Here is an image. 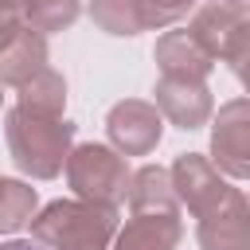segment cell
I'll use <instances>...</instances> for the list:
<instances>
[{
	"instance_id": "cell-13",
	"label": "cell",
	"mask_w": 250,
	"mask_h": 250,
	"mask_svg": "<svg viewBox=\"0 0 250 250\" xmlns=\"http://www.w3.org/2000/svg\"><path fill=\"white\" fill-rule=\"evenodd\" d=\"M39 70H47V35L23 27L8 51H0V78L4 86H27Z\"/></svg>"
},
{
	"instance_id": "cell-8",
	"label": "cell",
	"mask_w": 250,
	"mask_h": 250,
	"mask_svg": "<svg viewBox=\"0 0 250 250\" xmlns=\"http://www.w3.org/2000/svg\"><path fill=\"white\" fill-rule=\"evenodd\" d=\"M199 250H250V195L230 188L219 207H211L195 227Z\"/></svg>"
},
{
	"instance_id": "cell-14",
	"label": "cell",
	"mask_w": 250,
	"mask_h": 250,
	"mask_svg": "<svg viewBox=\"0 0 250 250\" xmlns=\"http://www.w3.org/2000/svg\"><path fill=\"white\" fill-rule=\"evenodd\" d=\"M35 203H39V195H35L31 184L0 176V234H16V230L31 227Z\"/></svg>"
},
{
	"instance_id": "cell-9",
	"label": "cell",
	"mask_w": 250,
	"mask_h": 250,
	"mask_svg": "<svg viewBox=\"0 0 250 250\" xmlns=\"http://www.w3.org/2000/svg\"><path fill=\"white\" fill-rule=\"evenodd\" d=\"M152 59L160 66V74L168 78H188V82H207V74L215 70V59L199 47V39L188 27L164 31L152 47Z\"/></svg>"
},
{
	"instance_id": "cell-18",
	"label": "cell",
	"mask_w": 250,
	"mask_h": 250,
	"mask_svg": "<svg viewBox=\"0 0 250 250\" xmlns=\"http://www.w3.org/2000/svg\"><path fill=\"white\" fill-rule=\"evenodd\" d=\"M137 4L145 8L148 27H172V23H180V20L191 12L195 0H137Z\"/></svg>"
},
{
	"instance_id": "cell-7",
	"label": "cell",
	"mask_w": 250,
	"mask_h": 250,
	"mask_svg": "<svg viewBox=\"0 0 250 250\" xmlns=\"http://www.w3.org/2000/svg\"><path fill=\"white\" fill-rule=\"evenodd\" d=\"M152 102L156 109L164 113V121H172L176 129L191 133V129H203L211 117H215V98L207 90V82H188V78H168L160 74L156 90H152Z\"/></svg>"
},
{
	"instance_id": "cell-22",
	"label": "cell",
	"mask_w": 250,
	"mask_h": 250,
	"mask_svg": "<svg viewBox=\"0 0 250 250\" xmlns=\"http://www.w3.org/2000/svg\"><path fill=\"white\" fill-rule=\"evenodd\" d=\"M223 4H230V8H238L242 16H250V0H223Z\"/></svg>"
},
{
	"instance_id": "cell-17",
	"label": "cell",
	"mask_w": 250,
	"mask_h": 250,
	"mask_svg": "<svg viewBox=\"0 0 250 250\" xmlns=\"http://www.w3.org/2000/svg\"><path fill=\"white\" fill-rule=\"evenodd\" d=\"M20 12L31 31L51 35V31H66L82 16V0H20Z\"/></svg>"
},
{
	"instance_id": "cell-10",
	"label": "cell",
	"mask_w": 250,
	"mask_h": 250,
	"mask_svg": "<svg viewBox=\"0 0 250 250\" xmlns=\"http://www.w3.org/2000/svg\"><path fill=\"white\" fill-rule=\"evenodd\" d=\"M246 20H250V16H242L238 8H230V4H223V0H211V4H199V8H195L188 31L199 39V47H203L215 62H219V59L227 62V55H230L238 31L246 27Z\"/></svg>"
},
{
	"instance_id": "cell-23",
	"label": "cell",
	"mask_w": 250,
	"mask_h": 250,
	"mask_svg": "<svg viewBox=\"0 0 250 250\" xmlns=\"http://www.w3.org/2000/svg\"><path fill=\"white\" fill-rule=\"evenodd\" d=\"M0 105H4V78H0Z\"/></svg>"
},
{
	"instance_id": "cell-1",
	"label": "cell",
	"mask_w": 250,
	"mask_h": 250,
	"mask_svg": "<svg viewBox=\"0 0 250 250\" xmlns=\"http://www.w3.org/2000/svg\"><path fill=\"white\" fill-rule=\"evenodd\" d=\"M4 137L16 168L31 180H55L66 168V156L74 148V121L31 113L23 105H12L4 113Z\"/></svg>"
},
{
	"instance_id": "cell-12",
	"label": "cell",
	"mask_w": 250,
	"mask_h": 250,
	"mask_svg": "<svg viewBox=\"0 0 250 250\" xmlns=\"http://www.w3.org/2000/svg\"><path fill=\"white\" fill-rule=\"evenodd\" d=\"M180 238H184L180 215H133L125 227H117L109 250H176Z\"/></svg>"
},
{
	"instance_id": "cell-21",
	"label": "cell",
	"mask_w": 250,
	"mask_h": 250,
	"mask_svg": "<svg viewBox=\"0 0 250 250\" xmlns=\"http://www.w3.org/2000/svg\"><path fill=\"white\" fill-rule=\"evenodd\" d=\"M0 250H47V246L31 242V238H8V242H0Z\"/></svg>"
},
{
	"instance_id": "cell-19",
	"label": "cell",
	"mask_w": 250,
	"mask_h": 250,
	"mask_svg": "<svg viewBox=\"0 0 250 250\" xmlns=\"http://www.w3.org/2000/svg\"><path fill=\"white\" fill-rule=\"evenodd\" d=\"M227 62H230L234 78H238V82L246 86V94H250V20H246V27L238 31V39H234V47H230Z\"/></svg>"
},
{
	"instance_id": "cell-6",
	"label": "cell",
	"mask_w": 250,
	"mask_h": 250,
	"mask_svg": "<svg viewBox=\"0 0 250 250\" xmlns=\"http://www.w3.org/2000/svg\"><path fill=\"white\" fill-rule=\"evenodd\" d=\"M172 184H176L180 203H184L195 219H203L211 207H219V203L227 199V191H230L227 176H223V172L215 168V160L203 156V152H180V156L172 160Z\"/></svg>"
},
{
	"instance_id": "cell-15",
	"label": "cell",
	"mask_w": 250,
	"mask_h": 250,
	"mask_svg": "<svg viewBox=\"0 0 250 250\" xmlns=\"http://www.w3.org/2000/svg\"><path fill=\"white\" fill-rule=\"evenodd\" d=\"M16 105H23V109H31V113L62 117V109H66V78H62L59 70H51V66L39 70L27 86H20Z\"/></svg>"
},
{
	"instance_id": "cell-20",
	"label": "cell",
	"mask_w": 250,
	"mask_h": 250,
	"mask_svg": "<svg viewBox=\"0 0 250 250\" xmlns=\"http://www.w3.org/2000/svg\"><path fill=\"white\" fill-rule=\"evenodd\" d=\"M23 12H20V0H0V51L12 47V39L23 31Z\"/></svg>"
},
{
	"instance_id": "cell-3",
	"label": "cell",
	"mask_w": 250,
	"mask_h": 250,
	"mask_svg": "<svg viewBox=\"0 0 250 250\" xmlns=\"http://www.w3.org/2000/svg\"><path fill=\"white\" fill-rule=\"evenodd\" d=\"M66 184L74 188L78 199L121 207L129 199L133 168L125 164V152H117L113 145L86 141V145H74L66 156Z\"/></svg>"
},
{
	"instance_id": "cell-5",
	"label": "cell",
	"mask_w": 250,
	"mask_h": 250,
	"mask_svg": "<svg viewBox=\"0 0 250 250\" xmlns=\"http://www.w3.org/2000/svg\"><path fill=\"white\" fill-rule=\"evenodd\" d=\"M105 133H109V145L117 152H125V156H148L160 145V137H164V113L156 109V102L121 98L105 113Z\"/></svg>"
},
{
	"instance_id": "cell-16",
	"label": "cell",
	"mask_w": 250,
	"mask_h": 250,
	"mask_svg": "<svg viewBox=\"0 0 250 250\" xmlns=\"http://www.w3.org/2000/svg\"><path fill=\"white\" fill-rule=\"evenodd\" d=\"M90 20L105 35H141V31H148L145 8L137 0H90Z\"/></svg>"
},
{
	"instance_id": "cell-2",
	"label": "cell",
	"mask_w": 250,
	"mask_h": 250,
	"mask_svg": "<svg viewBox=\"0 0 250 250\" xmlns=\"http://www.w3.org/2000/svg\"><path fill=\"white\" fill-rule=\"evenodd\" d=\"M31 238L47 250H109L117 238V207L90 199H55L35 211Z\"/></svg>"
},
{
	"instance_id": "cell-11",
	"label": "cell",
	"mask_w": 250,
	"mask_h": 250,
	"mask_svg": "<svg viewBox=\"0 0 250 250\" xmlns=\"http://www.w3.org/2000/svg\"><path fill=\"white\" fill-rule=\"evenodd\" d=\"M129 211L133 215H180V195L172 184V168L141 164L129 184Z\"/></svg>"
},
{
	"instance_id": "cell-4",
	"label": "cell",
	"mask_w": 250,
	"mask_h": 250,
	"mask_svg": "<svg viewBox=\"0 0 250 250\" xmlns=\"http://www.w3.org/2000/svg\"><path fill=\"white\" fill-rule=\"evenodd\" d=\"M211 160L230 180H250V94L230 98L211 117Z\"/></svg>"
}]
</instances>
